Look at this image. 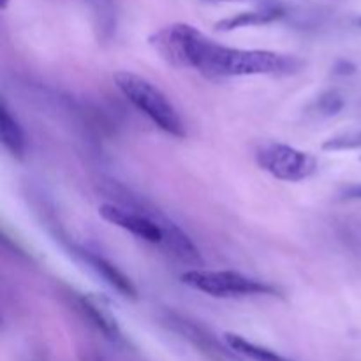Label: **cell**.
<instances>
[{"mask_svg":"<svg viewBox=\"0 0 361 361\" xmlns=\"http://www.w3.org/2000/svg\"><path fill=\"white\" fill-rule=\"evenodd\" d=\"M148 41L168 63L200 71L208 78L291 76L305 66L300 56L288 53L224 46L189 23L168 25Z\"/></svg>","mask_w":361,"mask_h":361,"instance_id":"obj_1","label":"cell"},{"mask_svg":"<svg viewBox=\"0 0 361 361\" xmlns=\"http://www.w3.org/2000/svg\"><path fill=\"white\" fill-rule=\"evenodd\" d=\"M113 80H115L116 88L126 95L127 101H129L137 111H141L145 116H148L159 129L164 130L169 136H187L185 122H183V118L180 116L178 109L173 106V102L169 101L168 95H166L161 88L155 87L152 81L140 76V74L127 73V71L116 73Z\"/></svg>","mask_w":361,"mask_h":361,"instance_id":"obj_2","label":"cell"},{"mask_svg":"<svg viewBox=\"0 0 361 361\" xmlns=\"http://www.w3.org/2000/svg\"><path fill=\"white\" fill-rule=\"evenodd\" d=\"M180 279L189 288L204 293L208 296H214V298L281 295L275 286L231 270H203V268H194V270L185 271Z\"/></svg>","mask_w":361,"mask_h":361,"instance_id":"obj_3","label":"cell"},{"mask_svg":"<svg viewBox=\"0 0 361 361\" xmlns=\"http://www.w3.org/2000/svg\"><path fill=\"white\" fill-rule=\"evenodd\" d=\"M256 161L261 169L281 182H302L317 169V159L309 152L275 141L263 145L257 150Z\"/></svg>","mask_w":361,"mask_h":361,"instance_id":"obj_4","label":"cell"},{"mask_svg":"<svg viewBox=\"0 0 361 361\" xmlns=\"http://www.w3.org/2000/svg\"><path fill=\"white\" fill-rule=\"evenodd\" d=\"M99 215L109 224L133 233L148 243H164V231L161 228V210L134 204V208L123 204L104 203L99 207Z\"/></svg>","mask_w":361,"mask_h":361,"instance_id":"obj_5","label":"cell"},{"mask_svg":"<svg viewBox=\"0 0 361 361\" xmlns=\"http://www.w3.org/2000/svg\"><path fill=\"white\" fill-rule=\"evenodd\" d=\"M78 254H80L81 259H83L85 263H87L88 267L106 282V284H109L113 289H116L120 295L133 300L137 298V291L136 288H134V284L129 281V277H126V275L115 267V264H111L109 261H106L104 257L97 256V254H92L83 249L78 250Z\"/></svg>","mask_w":361,"mask_h":361,"instance_id":"obj_6","label":"cell"},{"mask_svg":"<svg viewBox=\"0 0 361 361\" xmlns=\"http://www.w3.org/2000/svg\"><path fill=\"white\" fill-rule=\"evenodd\" d=\"M282 16H284V9L270 4V6H261L256 11H245V13L224 18V20H221L215 25V30L229 32L243 27H257V25L274 23V21L281 20Z\"/></svg>","mask_w":361,"mask_h":361,"instance_id":"obj_7","label":"cell"},{"mask_svg":"<svg viewBox=\"0 0 361 361\" xmlns=\"http://www.w3.org/2000/svg\"><path fill=\"white\" fill-rule=\"evenodd\" d=\"M0 137H2V145L6 147V150L9 152L13 157H25V152H27L25 133L23 129H21L20 122L11 115L6 102H2V106H0Z\"/></svg>","mask_w":361,"mask_h":361,"instance_id":"obj_8","label":"cell"},{"mask_svg":"<svg viewBox=\"0 0 361 361\" xmlns=\"http://www.w3.org/2000/svg\"><path fill=\"white\" fill-rule=\"evenodd\" d=\"M224 341H226V344L233 349V351L238 353V355L245 356V358H249L252 361H291L289 358H284V356L274 353L271 349L261 348V345L252 344V342H249L247 338L240 337V335H236V334H226Z\"/></svg>","mask_w":361,"mask_h":361,"instance_id":"obj_9","label":"cell"},{"mask_svg":"<svg viewBox=\"0 0 361 361\" xmlns=\"http://www.w3.org/2000/svg\"><path fill=\"white\" fill-rule=\"evenodd\" d=\"M78 309H80L81 314H83L97 330H101L106 337L116 338L120 335L116 321L113 319L108 312H104L101 305H97V303L90 302V300L87 298H81L80 302H78Z\"/></svg>","mask_w":361,"mask_h":361,"instance_id":"obj_10","label":"cell"},{"mask_svg":"<svg viewBox=\"0 0 361 361\" xmlns=\"http://www.w3.org/2000/svg\"><path fill=\"white\" fill-rule=\"evenodd\" d=\"M90 4V9L97 21L99 34L109 37L115 30V14H113L111 0H87Z\"/></svg>","mask_w":361,"mask_h":361,"instance_id":"obj_11","label":"cell"},{"mask_svg":"<svg viewBox=\"0 0 361 361\" xmlns=\"http://www.w3.org/2000/svg\"><path fill=\"white\" fill-rule=\"evenodd\" d=\"M361 147V130L360 133L344 134V136L331 137L330 141L323 145L326 150H344V148H358Z\"/></svg>","mask_w":361,"mask_h":361,"instance_id":"obj_12","label":"cell"},{"mask_svg":"<svg viewBox=\"0 0 361 361\" xmlns=\"http://www.w3.org/2000/svg\"><path fill=\"white\" fill-rule=\"evenodd\" d=\"M317 106H319V111L326 113V115H335V113H338L342 109L344 101H342L341 95L335 94V92H328L323 97H319Z\"/></svg>","mask_w":361,"mask_h":361,"instance_id":"obj_13","label":"cell"},{"mask_svg":"<svg viewBox=\"0 0 361 361\" xmlns=\"http://www.w3.org/2000/svg\"><path fill=\"white\" fill-rule=\"evenodd\" d=\"M345 197H353V200H361V183L358 185H351L344 190Z\"/></svg>","mask_w":361,"mask_h":361,"instance_id":"obj_14","label":"cell"},{"mask_svg":"<svg viewBox=\"0 0 361 361\" xmlns=\"http://www.w3.org/2000/svg\"><path fill=\"white\" fill-rule=\"evenodd\" d=\"M208 4H221V2H247V0H203Z\"/></svg>","mask_w":361,"mask_h":361,"instance_id":"obj_15","label":"cell"},{"mask_svg":"<svg viewBox=\"0 0 361 361\" xmlns=\"http://www.w3.org/2000/svg\"><path fill=\"white\" fill-rule=\"evenodd\" d=\"M360 25H361V20H360Z\"/></svg>","mask_w":361,"mask_h":361,"instance_id":"obj_16","label":"cell"}]
</instances>
